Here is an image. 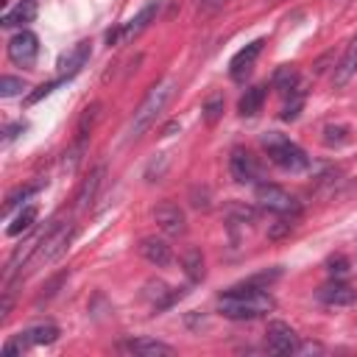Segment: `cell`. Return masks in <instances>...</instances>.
Instances as JSON below:
<instances>
[{
  "label": "cell",
  "instance_id": "cell-6",
  "mask_svg": "<svg viewBox=\"0 0 357 357\" xmlns=\"http://www.w3.org/2000/svg\"><path fill=\"white\" fill-rule=\"evenodd\" d=\"M229 173L237 184H259L262 178V167L257 162V156L245 148H234L229 156Z\"/></svg>",
  "mask_w": 357,
  "mask_h": 357
},
{
  "label": "cell",
  "instance_id": "cell-28",
  "mask_svg": "<svg viewBox=\"0 0 357 357\" xmlns=\"http://www.w3.org/2000/svg\"><path fill=\"white\" fill-rule=\"evenodd\" d=\"M22 89H28V84H25L22 78H14V75H3V78H0V95H3V98H14V95H20Z\"/></svg>",
  "mask_w": 357,
  "mask_h": 357
},
{
  "label": "cell",
  "instance_id": "cell-34",
  "mask_svg": "<svg viewBox=\"0 0 357 357\" xmlns=\"http://www.w3.org/2000/svg\"><path fill=\"white\" fill-rule=\"evenodd\" d=\"M298 109H301V95L293 98V103H287V106L282 109V120H296V117H298Z\"/></svg>",
  "mask_w": 357,
  "mask_h": 357
},
{
  "label": "cell",
  "instance_id": "cell-33",
  "mask_svg": "<svg viewBox=\"0 0 357 357\" xmlns=\"http://www.w3.org/2000/svg\"><path fill=\"white\" fill-rule=\"evenodd\" d=\"M290 231H293V223H290V220H276V223L268 226V237H271V240H282V237H287Z\"/></svg>",
  "mask_w": 357,
  "mask_h": 357
},
{
  "label": "cell",
  "instance_id": "cell-19",
  "mask_svg": "<svg viewBox=\"0 0 357 357\" xmlns=\"http://www.w3.org/2000/svg\"><path fill=\"white\" fill-rule=\"evenodd\" d=\"M354 70H357V36L349 42V47H346V53H343L340 64L335 67V75H332L335 86H343V84L354 75Z\"/></svg>",
  "mask_w": 357,
  "mask_h": 357
},
{
  "label": "cell",
  "instance_id": "cell-9",
  "mask_svg": "<svg viewBox=\"0 0 357 357\" xmlns=\"http://www.w3.org/2000/svg\"><path fill=\"white\" fill-rule=\"evenodd\" d=\"M89 56H92V42H89V39L73 45L67 53H61V59H59V64H56V67H59V78H61V81H70L73 75H78L81 67L89 61Z\"/></svg>",
  "mask_w": 357,
  "mask_h": 357
},
{
  "label": "cell",
  "instance_id": "cell-8",
  "mask_svg": "<svg viewBox=\"0 0 357 357\" xmlns=\"http://www.w3.org/2000/svg\"><path fill=\"white\" fill-rule=\"evenodd\" d=\"M36 56H39V39H36V33H31V31H17L11 39H8V59L14 61V64H20V67H31L33 61H36Z\"/></svg>",
  "mask_w": 357,
  "mask_h": 357
},
{
  "label": "cell",
  "instance_id": "cell-3",
  "mask_svg": "<svg viewBox=\"0 0 357 357\" xmlns=\"http://www.w3.org/2000/svg\"><path fill=\"white\" fill-rule=\"evenodd\" d=\"M259 145H262V151L268 153V159H271L276 167L287 170V173H301V170L310 167V156L304 153V148L296 145L293 139H287V137L279 134V131L262 134V137H259Z\"/></svg>",
  "mask_w": 357,
  "mask_h": 357
},
{
  "label": "cell",
  "instance_id": "cell-21",
  "mask_svg": "<svg viewBox=\"0 0 357 357\" xmlns=\"http://www.w3.org/2000/svg\"><path fill=\"white\" fill-rule=\"evenodd\" d=\"M262 103H265V86L257 84V86L245 89V95L237 100V112H240L243 117H254V114L262 109Z\"/></svg>",
  "mask_w": 357,
  "mask_h": 357
},
{
  "label": "cell",
  "instance_id": "cell-23",
  "mask_svg": "<svg viewBox=\"0 0 357 357\" xmlns=\"http://www.w3.org/2000/svg\"><path fill=\"white\" fill-rule=\"evenodd\" d=\"M346 142H351V128H349V126H340V123L324 126V145L340 148V145H346Z\"/></svg>",
  "mask_w": 357,
  "mask_h": 357
},
{
  "label": "cell",
  "instance_id": "cell-20",
  "mask_svg": "<svg viewBox=\"0 0 357 357\" xmlns=\"http://www.w3.org/2000/svg\"><path fill=\"white\" fill-rule=\"evenodd\" d=\"M103 176H106V167L98 165V167L84 178V184H81V190H78V206H81V209H86V206L95 201V192H98V187L103 184Z\"/></svg>",
  "mask_w": 357,
  "mask_h": 357
},
{
  "label": "cell",
  "instance_id": "cell-13",
  "mask_svg": "<svg viewBox=\"0 0 357 357\" xmlns=\"http://www.w3.org/2000/svg\"><path fill=\"white\" fill-rule=\"evenodd\" d=\"M117 349L123 354H137V357H170L173 354V346L156 337H131V340H123Z\"/></svg>",
  "mask_w": 357,
  "mask_h": 357
},
{
  "label": "cell",
  "instance_id": "cell-2",
  "mask_svg": "<svg viewBox=\"0 0 357 357\" xmlns=\"http://www.w3.org/2000/svg\"><path fill=\"white\" fill-rule=\"evenodd\" d=\"M173 92H176V81H173V78H165V81H159V84H153V86L148 89V95L142 98V103L137 106V112H134V117H131V126H128V137H131V139L142 137V134L156 123V117H159V114L165 112V106L170 103Z\"/></svg>",
  "mask_w": 357,
  "mask_h": 357
},
{
  "label": "cell",
  "instance_id": "cell-22",
  "mask_svg": "<svg viewBox=\"0 0 357 357\" xmlns=\"http://www.w3.org/2000/svg\"><path fill=\"white\" fill-rule=\"evenodd\" d=\"M25 337L31 340V346L53 343V340L59 337V326H56V324H36V326H28V329H25Z\"/></svg>",
  "mask_w": 357,
  "mask_h": 357
},
{
  "label": "cell",
  "instance_id": "cell-30",
  "mask_svg": "<svg viewBox=\"0 0 357 357\" xmlns=\"http://www.w3.org/2000/svg\"><path fill=\"white\" fill-rule=\"evenodd\" d=\"M326 271H329L332 279H340V276L349 273V259H346L343 254H335V257L326 259Z\"/></svg>",
  "mask_w": 357,
  "mask_h": 357
},
{
  "label": "cell",
  "instance_id": "cell-4",
  "mask_svg": "<svg viewBox=\"0 0 357 357\" xmlns=\"http://www.w3.org/2000/svg\"><path fill=\"white\" fill-rule=\"evenodd\" d=\"M73 237H75V226L73 223L50 220V226L45 229V234L39 237V243L33 248V262H50V259H56L70 245Z\"/></svg>",
  "mask_w": 357,
  "mask_h": 357
},
{
  "label": "cell",
  "instance_id": "cell-25",
  "mask_svg": "<svg viewBox=\"0 0 357 357\" xmlns=\"http://www.w3.org/2000/svg\"><path fill=\"white\" fill-rule=\"evenodd\" d=\"M100 117V103H92V106H86L84 109V114H81V120H78V128H75V142H81L84 145V139L89 137V131H92V126H95V120Z\"/></svg>",
  "mask_w": 357,
  "mask_h": 357
},
{
  "label": "cell",
  "instance_id": "cell-11",
  "mask_svg": "<svg viewBox=\"0 0 357 357\" xmlns=\"http://www.w3.org/2000/svg\"><path fill=\"white\" fill-rule=\"evenodd\" d=\"M159 0H151V3H145L139 11H137V17H131L126 25H120V45H126V42H131L134 36H139L153 20H156V14H159Z\"/></svg>",
  "mask_w": 357,
  "mask_h": 357
},
{
  "label": "cell",
  "instance_id": "cell-10",
  "mask_svg": "<svg viewBox=\"0 0 357 357\" xmlns=\"http://www.w3.org/2000/svg\"><path fill=\"white\" fill-rule=\"evenodd\" d=\"M262 45H265V39H254V42H248L243 50H237V53L231 56V61H229V75H231L234 81H245V75L254 70L257 56L262 53Z\"/></svg>",
  "mask_w": 357,
  "mask_h": 357
},
{
  "label": "cell",
  "instance_id": "cell-17",
  "mask_svg": "<svg viewBox=\"0 0 357 357\" xmlns=\"http://www.w3.org/2000/svg\"><path fill=\"white\" fill-rule=\"evenodd\" d=\"M33 17H36V3L33 0H20L11 11H6L3 14V20H0V25L3 28H14V25H28V22H33Z\"/></svg>",
  "mask_w": 357,
  "mask_h": 357
},
{
  "label": "cell",
  "instance_id": "cell-26",
  "mask_svg": "<svg viewBox=\"0 0 357 357\" xmlns=\"http://www.w3.org/2000/svg\"><path fill=\"white\" fill-rule=\"evenodd\" d=\"M33 223H36V206H25V209H22V212L8 223V234H11V237H17V234L28 231Z\"/></svg>",
  "mask_w": 357,
  "mask_h": 357
},
{
  "label": "cell",
  "instance_id": "cell-35",
  "mask_svg": "<svg viewBox=\"0 0 357 357\" xmlns=\"http://www.w3.org/2000/svg\"><path fill=\"white\" fill-rule=\"evenodd\" d=\"M22 131H25V123H11V126H6V131H3V142L8 145V142H11L17 134H22Z\"/></svg>",
  "mask_w": 357,
  "mask_h": 357
},
{
  "label": "cell",
  "instance_id": "cell-31",
  "mask_svg": "<svg viewBox=\"0 0 357 357\" xmlns=\"http://www.w3.org/2000/svg\"><path fill=\"white\" fill-rule=\"evenodd\" d=\"M59 84H64V81H61V78H56V81H47V84H42V86H36V89H33V92H31V95L25 98V106H33V103H36L39 98L50 95V92H53V89H56Z\"/></svg>",
  "mask_w": 357,
  "mask_h": 357
},
{
  "label": "cell",
  "instance_id": "cell-7",
  "mask_svg": "<svg viewBox=\"0 0 357 357\" xmlns=\"http://www.w3.org/2000/svg\"><path fill=\"white\" fill-rule=\"evenodd\" d=\"M265 343H268V351H273V354H296L298 351V335L284 321H271L268 324Z\"/></svg>",
  "mask_w": 357,
  "mask_h": 357
},
{
  "label": "cell",
  "instance_id": "cell-15",
  "mask_svg": "<svg viewBox=\"0 0 357 357\" xmlns=\"http://www.w3.org/2000/svg\"><path fill=\"white\" fill-rule=\"evenodd\" d=\"M139 254H142L151 265H156V268H165V265L173 262V251H170V245H167L162 237H145V240L139 243Z\"/></svg>",
  "mask_w": 357,
  "mask_h": 357
},
{
  "label": "cell",
  "instance_id": "cell-1",
  "mask_svg": "<svg viewBox=\"0 0 357 357\" xmlns=\"http://www.w3.org/2000/svg\"><path fill=\"white\" fill-rule=\"evenodd\" d=\"M276 307L273 296L265 293V290H257L251 284L245 287H231L229 293H223L218 298V312L231 318V321H251V318H259L265 312H271Z\"/></svg>",
  "mask_w": 357,
  "mask_h": 357
},
{
  "label": "cell",
  "instance_id": "cell-27",
  "mask_svg": "<svg viewBox=\"0 0 357 357\" xmlns=\"http://www.w3.org/2000/svg\"><path fill=\"white\" fill-rule=\"evenodd\" d=\"M220 114H223V95H212V98L204 103V120H206L209 126H215V123L220 120Z\"/></svg>",
  "mask_w": 357,
  "mask_h": 357
},
{
  "label": "cell",
  "instance_id": "cell-24",
  "mask_svg": "<svg viewBox=\"0 0 357 357\" xmlns=\"http://www.w3.org/2000/svg\"><path fill=\"white\" fill-rule=\"evenodd\" d=\"M181 265H184V271H187V276H190L192 282L204 279V257H201L198 248H187V251L181 254Z\"/></svg>",
  "mask_w": 357,
  "mask_h": 357
},
{
  "label": "cell",
  "instance_id": "cell-12",
  "mask_svg": "<svg viewBox=\"0 0 357 357\" xmlns=\"http://www.w3.org/2000/svg\"><path fill=\"white\" fill-rule=\"evenodd\" d=\"M153 218H156L159 229H162L165 234H170V237H178V234L187 231V218H184V212H181L176 204H170V201L159 204V206L153 209Z\"/></svg>",
  "mask_w": 357,
  "mask_h": 357
},
{
  "label": "cell",
  "instance_id": "cell-16",
  "mask_svg": "<svg viewBox=\"0 0 357 357\" xmlns=\"http://www.w3.org/2000/svg\"><path fill=\"white\" fill-rule=\"evenodd\" d=\"M142 296L151 301V307H153V310H165V307H167V304H173V298H176V296H181V293L170 290L162 279H151V282L145 284Z\"/></svg>",
  "mask_w": 357,
  "mask_h": 357
},
{
  "label": "cell",
  "instance_id": "cell-29",
  "mask_svg": "<svg viewBox=\"0 0 357 357\" xmlns=\"http://www.w3.org/2000/svg\"><path fill=\"white\" fill-rule=\"evenodd\" d=\"M28 349H31V340L25 337V332H20V335H14V337L6 340L3 354H6V357H14V354H22V351H28Z\"/></svg>",
  "mask_w": 357,
  "mask_h": 357
},
{
  "label": "cell",
  "instance_id": "cell-32",
  "mask_svg": "<svg viewBox=\"0 0 357 357\" xmlns=\"http://www.w3.org/2000/svg\"><path fill=\"white\" fill-rule=\"evenodd\" d=\"M33 190H36V187H17V190H14V192H11L8 198H6V206H3V212L8 215V212L14 209V204H20L22 198H28V195H31Z\"/></svg>",
  "mask_w": 357,
  "mask_h": 357
},
{
  "label": "cell",
  "instance_id": "cell-5",
  "mask_svg": "<svg viewBox=\"0 0 357 357\" xmlns=\"http://www.w3.org/2000/svg\"><path fill=\"white\" fill-rule=\"evenodd\" d=\"M254 195H257V204L262 209H268V212H276V215H298L301 212L298 198L293 192H287L284 187H279V184L259 181L257 190H254Z\"/></svg>",
  "mask_w": 357,
  "mask_h": 357
},
{
  "label": "cell",
  "instance_id": "cell-18",
  "mask_svg": "<svg viewBox=\"0 0 357 357\" xmlns=\"http://www.w3.org/2000/svg\"><path fill=\"white\" fill-rule=\"evenodd\" d=\"M273 89L282 92V95H293V92H298V89H301L298 70H296L293 64H282V67H276V73H273Z\"/></svg>",
  "mask_w": 357,
  "mask_h": 357
},
{
  "label": "cell",
  "instance_id": "cell-14",
  "mask_svg": "<svg viewBox=\"0 0 357 357\" xmlns=\"http://www.w3.org/2000/svg\"><path fill=\"white\" fill-rule=\"evenodd\" d=\"M318 298H321L326 307H349V304L357 301V290H351L349 284L332 279V282H326V284L318 290Z\"/></svg>",
  "mask_w": 357,
  "mask_h": 357
}]
</instances>
